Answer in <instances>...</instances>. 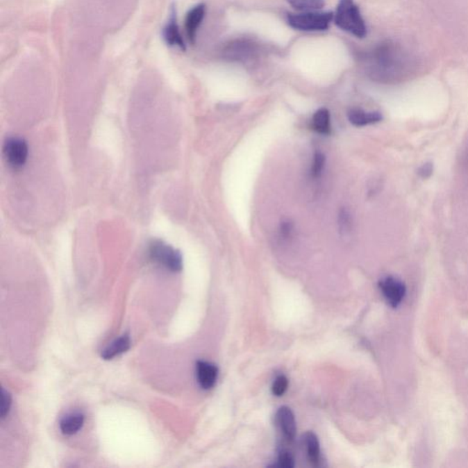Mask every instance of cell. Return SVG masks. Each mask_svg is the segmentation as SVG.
<instances>
[{
  "instance_id": "8992f818",
  "label": "cell",
  "mask_w": 468,
  "mask_h": 468,
  "mask_svg": "<svg viewBox=\"0 0 468 468\" xmlns=\"http://www.w3.org/2000/svg\"><path fill=\"white\" fill-rule=\"evenodd\" d=\"M380 288L387 301L394 308L400 304L406 293V285L394 277H386L381 280Z\"/></svg>"
},
{
  "instance_id": "7c38bea8",
  "label": "cell",
  "mask_w": 468,
  "mask_h": 468,
  "mask_svg": "<svg viewBox=\"0 0 468 468\" xmlns=\"http://www.w3.org/2000/svg\"><path fill=\"white\" fill-rule=\"evenodd\" d=\"M83 424H85V416L81 412H72L62 419L60 429L63 435H72L82 429Z\"/></svg>"
},
{
  "instance_id": "ba28073f",
  "label": "cell",
  "mask_w": 468,
  "mask_h": 468,
  "mask_svg": "<svg viewBox=\"0 0 468 468\" xmlns=\"http://www.w3.org/2000/svg\"><path fill=\"white\" fill-rule=\"evenodd\" d=\"M196 372H197V380L202 389H212L218 377V369L215 365L207 361H198L196 364Z\"/></svg>"
},
{
  "instance_id": "9a60e30c",
  "label": "cell",
  "mask_w": 468,
  "mask_h": 468,
  "mask_svg": "<svg viewBox=\"0 0 468 468\" xmlns=\"http://www.w3.org/2000/svg\"><path fill=\"white\" fill-rule=\"evenodd\" d=\"M304 444L309 462L313 466H317L320 461V450L317 435L311 432L306 433L304 436Z\"/></svg>"
},
{
  "instance_id": "8fae6325",
  "label": "cell",
  "mask_w": 468,
  "mask_h": 468,
  "mask_svg": "<svg viewBox=\"0 0 468 468\" xmlns=\"http://www.w3.org/2000/svg\"><path fill=\"white\" fill-rule=\"evenodd\" d=\"M349 122L355 126H365L381 122L383 115L378 112H366L361 109H353L349 112Z\"/></svg>"
},
{
  "instance_id": "ffe728a7",
  "label": "cell",
  "mask_w": 468,
  "mask_h": 468,
  "mask_svg": "<svg viewBox=\"0 0 468 468\" xmlns=\"http://www.w3.org/2000/svg\"><path fill=\"white\" fill-rule=\"evenodd\" d=\"M11 406V396L4 389L2 390L1 417L4 419L10 412Z\"/></svg>"
},
{
  "instance_id": "52a82bcc",
  "label": "cell",
  "mask_w": 468,
  "mask_h": 468,
  "mask_svg": "<svg viewBox=\"0 0 468 468\" xmlns=\"http://www.w3.org/2000/svg\"><path fill=\"white\" fill-rule=\"evenodd\" d=\"M205 12H206L205 5L199 4L192 8L187 14L186 20H185V30H186L187 39L192 43L195 42L196 34L204 19Z\"/></svg>"
},
{
  "instance_id": "5b68a950",
  "label": "cell",
  "mask_w": 468,
  "mask_h": 468,
  "mask_svg": "<svg viewBox=\"0 0 468 468\" xmlns=\"http://www.w3.org/2000/svg\"><path fill=\"white\" fill-rule=\"evenodd\" d=\"M3 154L6 160L13 169H19L27 161L28 149L25 140L19 137H10L3 146Z\"/></svg>"
},
{
  "instance_id": "7402d4cb",
  "label": "cell",
  "mask_w": 468,
  "mask_h": 468,
  "mask_svg": "<svg viewBox=\"0 0 468 468\" xmlns=\"http://www.w3.org/2000/svg\"><path fill=\"white\" fill-rule=\"evenodd\" d=\"M292 231H293V226H292L290 222H284V224H283L281 233L282 235L284 236L285 238H287V237L291 235Z\"/></svg>"
},
{
  "instance_id": "7a4b0ae2",
  "label": "cell",
  "mask_w": 468,
  "mask_h": 468,
  "mask_svg": "<svg viewBox=\"0 0 468 468\" xmlns=\"http://www.w3.org/2000/svg\"><path fill=\"white\" fill-rule=\"evenodd\" d=\"M335 24L342 30L360 37L367 35L365 22L361 16L359 7L353 0H340L334 15Z\"/></svg>"
},
{
  "instance_id": "44dd1931",
  "label": "cell",
  "mask_w": 468,
  "mask_h": 468,
  "mask_svg": "<svg viewBox=\"0 0 468 468\" xmlns=\"http://www.w3.org/2000/svg\"><path fill=\"white\" fill-rule=\"evenodd\" d=\"M433 164L432 163H426L420 167L418 170V174L421 176L423 178H429L430 176L433 174Z\"/></svg>"
},
{
  "instance_id": "6da1fadb",
  "label": "cell",
  "mask_w": 468,
  "mask_h": 468,
  "mask_svg": "<svg viewBox=\"0 0 468 468\" xmlns=\"http://www.w3.org/2000/svg\"><path fill=\"white\" fill-rule=\"evenodd\" d=\"M369 74L374 79L390 82L396 80L411 67L412 59L394 43H383L365 58Z\"/></svg>"
},
{
  "instance_id": "e0dca14e",
  "label": "cell",
  "mask_w": 468,
  "mask_h": 468,
  "mask_svg": "<svg viewBox=\"0 0 468 468\" xmlns=\"http://www.w3.org/2000/svg\"><path fill=\"white\" fill-rule=\"evenodd\" d=\"M326 162L325 156L321 152L317 151L315 153L313 166L311 169L312 177L316 178L321 175L322 170L324 169Z\"/></svg>"
},
{
  "instance_id": "4fadbf2b",
  "label": "cell",
  "mask_w": 468,
  "mask_h": 468,
  "mask_svg": "<svg viewBox=\"0 0 468 468\" xmlns=\"http://www.w3.org/2000/svg\"><path fill=\"white\" fill-rule=\"evenodd\" d=\"M130 345H131V342H130L129 335H123V336L115 340L114 342L110 344L108 348L103 349L101 356L106 360L114 359L118 355L128 351Z\"/></svg>"
},
{
  "instance_id": "277c9868",
  "label": "cell",
  "mask_w": 468,
  "mask_h": 468,
  "mask_svg": "<svg viewBox=\"0 0 468 468\" xmlns=\"http://www.w3.org/2000/svg\"><path fill=\"white\" fill-rule=\"evenodd\" d=\"M150 258L153 261L162 265L166 269L174 271H180L182 269V256L178 251L169 246L163 242L154 241L149 247Z\"/></svg>"
},
{
  "instance_id": "2e32d148",
  "label": "cell",
  "mask_w": 468,
  "mask_h": 468,
  "mask_svg": "<svg viewBox=\"0 0 468 468\" xmlns=\"http://www.w3.org/2000/svg\"><path fill=\"white\" fill-rule=\"evenodd\" d=\"M296 10L311 11L320 10L325 6V0H287Z\"/></svg>"
},
{
  "instance_id": "3957f363",
  "label": "cell",
  "mask_w": 468,
  "mask_h": 468,
  "mask_svg": "<svg viewBox=\"0 0 468 468\" xmlns=\"http://www.w3.org/2000/svg\"><path fill=\"white\" fill-rule=\"evenodd\" d=\"M334 19L331 12L288 14L287 22L294 30L302 31H323L328 30Z\"/></svg>"
},
{
  "instance_id": "d6986e66",
  "label": "cell",
  "mask_w": 468,
  "mask_h": 468,
  "mask_svg": "<svg viewBox=\"0 0 468 468\" xmlns=\"http://www.w3.org/2000/svg\"><path fill=\"white\" fill-rule=\"evenodd\" d=\"M294 458L290 453L287 452H282L280 453L278 463H277L276 467L292 468L294 467Z\"/></svg>"
},
{
  "instance_id": "30bf717a",
  "label": "cell",
  "mask_w": 468,
  "mask_h": 468,
  "mask_svg": "<svg viewBox=\"0 0 468 468\" xmlns=\"http://www.w3.org/2000/svg\"><path fill=\"white\" fill-rule=\"evenodd\" d=\"M163 37L167 45L181 48V50H185V49H186V46L184 44L183 37L181 36L180 28H178L177 24V19H176L174 10H173L169 22L165 26Z\"/></svg>"
},
{
  "instance_id": "5bb4252c",
  "label": "cell",
  "mask_w": 468,
  "mask_h": 468,
  "mask_svg": "<svg viewBox=\"0 0 468 468\" xmlns=\"http://www.w3.org/2000/svg\"><path fill=\"white\" fill-rule=\"evenodd\" d=\"M312 127L315 131L322 135H328L331 132V114L328 110L321 108L317 110L312 118Z\"/></svg>"
},
{
  "instance_id": "9c48e42d",
  "label": "cell",
  "mask_w": 468,
  "mask_h": 468,
  "mask_svg": "<svg viewBox=\"0 0 468 468\" xmlns=\"http://www.w3.org/2000/svg\"><path fill=\"white\" fill-rule=\"evenodd\" d=\"M277 424L288 441H293L296 436V426L294 416L287 407H281L276 414Z\"/></svg>"
},
{
  "instance_id": "ac0fdd59",
  "label": "cell",
  "mask_w": 468,
  "mask_h": 468,
  "mask_svg": "<svg viewBox=\"0 0 468 468\" xmlns=\"http://www.w3.org/2000/svg\"><path fill=\"white\" fill-rule=\"evenodd\" d=\"M288 386V381L287 377L279 376L276 378V380L274 381L273 384V394L276 396H282L287 391Z\"/></svg>"
}]
</instances>
